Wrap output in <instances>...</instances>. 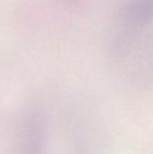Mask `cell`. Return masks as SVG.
I'll use <instances>...</instances> for the list:
<instances>
[{
  "mask_svg": "<svg viewBox=\"0 0 153 154\" xmlns=\"http://www.w3.org/2000/svg\"><path fill=\"white\" fill-rule=\"evenodd\" d=\"M108 40L107 55L121 75L153 82V0H118Z\"/></svg>",
  "mask_w": 153,
  "mask_h": 154,
  "instance_id": "6da1fadb",
  "label": "cell"
},
{
  "mask_svg": "<svg viewBox=\"0 0 153 154\" xmlns=\"http://www.w3.org/2000/svg\"><path fill=\"white\" fill-rule=\"evenodd\" d=\"M51 125L44 103L33 101L26 105L15 126L12 154H51Z\"/></svg>",
  "mask_w": 153,
  "mask_h": 154,
  "instance_id": "7a4b0ae2",
  "label": "cell"
}]
</instances>
